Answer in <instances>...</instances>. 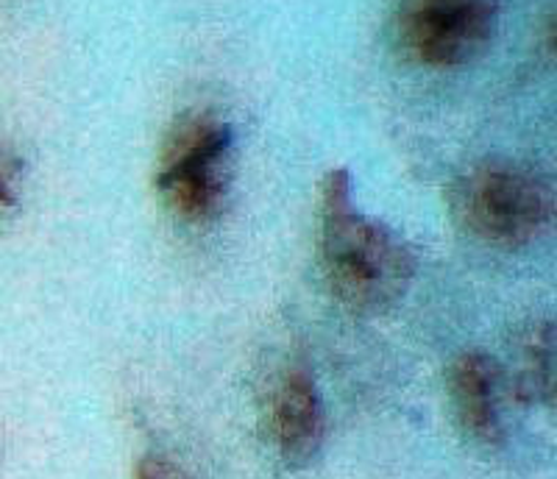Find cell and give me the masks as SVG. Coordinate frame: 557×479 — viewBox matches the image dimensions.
<instances>
[{"label": "cell", "instance_id": "6da1fadb", "mask_svg": "<svg viewBox=\"0 0 557 479\" xmlns=\"http://www.w3.org/2000/svg\"><path fill=\"white\" fill-rule=\"evenodd\" d=\"M318 259L332 296L366 316L396 307L416 273L405 237L360 212L348 171L326 173L321 184Z\"/></svg>", "mask_w": 557, "mask_h": 479}, {"label": "cell", "instance_id": "7a4b0ae2", "mask_svg": "<svg viewBox=\"0 0 557 479\" xmlns=\"http://www.w3.org/2000/svg\"><path fill=\"white\" fill-rule=\"evenodd\" d=\"M235 134L215 114H184L159 153L157 193L176 218L209 223L226 207Z\"/></svg>", "mask_w": 557, "mask_h": 479}, {"label": "cell", "instance_id": "3957f363", "mask_svg": "<svg viewBox=\"0 0 557 479\" xmlns=\"http://www.w3.org/2000/svg\"><path fill=\"white\" fill-rule=\"evenodd\" d=\"M455 212L476 240L524 248L552 221V193L535 173L513 162H482L457 182Z\"/></svg>", "mask_w": 557, "mask_h": 479}, {"label": "cell", "instance_id": "277c9868", "mask_svg": "<svg viewBox=\"0 0 557 479\" xmlns=\"http://www.w3.org/2000/svg\"><path fill=\"white\" fill-rule=\"evenodd\" d=\"M496 26L499 0H401L396 12L401 48L430 70L474 62L494 42Z\"/></svg>", "mask_w": 557, "mask_h": 479}, {"label": "cell", "instance_id": "5b68a950", "mask_svg": "<svg viewBox=\"0 0 557 479\" xmlns=\"http://www.w3.org/2000/svg\"><path fill=\"white\" fill-rule=\"evenodd\" d=\"M268 423L278 457L293 468L315 460L326 438V413L321 391L307 368L290 366L273 385L268 398Z\"/></svg>", "mask_w": 557, "mask_h": 479}, {"label": "cell", "instance_id": "8992f818", "mask_svg": "<svg viewBox=\"0 0 557 479\" xmlns=\"http://www.w3.org/2000/svg\"><path fill=\"white\" fill-rule=\"evenodd\" d=\"M505 371L487 352H462L449 368V396L460 427L485 446L505 441Z\"/></svg>", "mask_w": 557, "mask_h": 479}, {"label": "cell", "instance_id": "52a82bcc", "mask_svg": "<svg viewBox=\"0 0 557 479\" xmlns=\"http://www.w3.org/2000/svg\"><path fill=\"white\" fill-rule=\"evenodd\" d=\"M516 393L521 402L552 404L555 398V332L539 323L524 334L516 368Z\"/></svg>", "mask_w": 557, "mask_h": 479}, {"label": "cell", "instance_id": "ba28073f", "mask_svg": "<svg viewBox=\"0 0 557 479\" xmlns=\"http://www.w3.org/2000/svg\"><path fill=\"white\" fill-rule=\"evenodd\" d=\"M134 479H193L182 463L162 452H151L146 457H139L134 466Z\"/></svg>", "mask_w": 557, "mask_h": 479}, {"label": "cell", "instance_id": "9c48e42d", "mask_svg": "<svg viewBox=\"0 0 557 479\" xmlns=\"http://www.w3.org/2000/svg\"><path fill=\"white\" fill-rule=\"evenodd\" d=\"M17 204V187H14V176L9 171V159L0 151V209H12Z\"/></svg>", "mask_w": 557, "mask_h": 479}]
</instances>
